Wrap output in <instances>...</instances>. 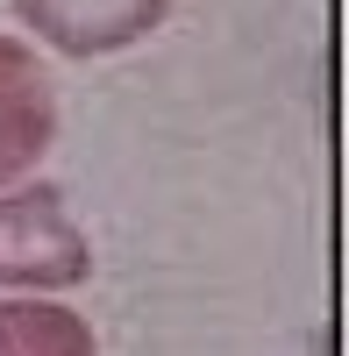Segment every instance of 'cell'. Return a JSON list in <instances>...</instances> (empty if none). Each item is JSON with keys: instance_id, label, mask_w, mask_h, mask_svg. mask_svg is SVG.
I'll list each match as a JSON object with an SVG mask.
<instances>
[{"instance_id": "1", "label": "cell", "mask_w": 349, "mask_h": 356, "mask_svg": "<svg viewBox=\"0 0 349 356\" xmlns=\"http://www.w3.org/2000/svg\"><path fill=\"white\" fill-rule=\"evenodd\" d=\"M93 271V243L65 214L57 186L0 193V292H65Z\"/></svg>"}, {"instance_id": "4", "label": "cell", "mask_w": 349, "mask_h": 356, "mask_svg": "<svg viewBox=\"0 0 349 356\" xmlns=\"http://www.w3.org/2000/svg\"><path fill=\"white\" fill-rule=\"evenodd\" d=\"M0 356H100V342L65 300H0Z\"/></svg>"}, {"instance_id": "2", "label": "cell", "mask_w": 349, "mask_h": 356, "mask_svg": "<svg viewBox=\"0 0 349 356\" xmlns=\"http://www.w3.org/2000/svg\"><path fill=\"white\" fill-rule=\"evenodd\" d=\"M22 29L65 57H114L143 36H157L171 0H8Z\"/></svg>"}, {"instance_id": "3", "label": "cell", "mask_w": 349, "mask_h": 356, "mask_svg": "<svg viewBox=\"0 0 349 356\" xmlns=\"http://www.w3.org/2000/svg\"><path fill=\"white\" fill-rule=\"evenodd\" d=\"M57 143V86L43 57L0 36V186H22Z\"/></svg>"}]
</instances>
